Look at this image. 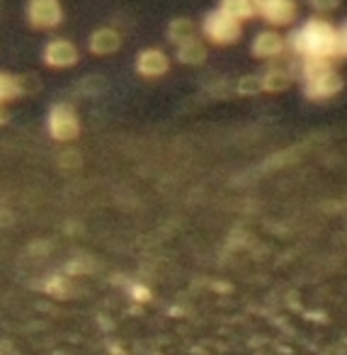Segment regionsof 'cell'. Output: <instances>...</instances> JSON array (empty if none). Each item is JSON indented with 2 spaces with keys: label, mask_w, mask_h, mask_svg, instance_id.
Returning a JSON list of instances; mask_svg holds the SVG:
<instances>
[{
  "label": "cell",
  "mask_w": 347,
  "mask_h": 355,
  "mask_svg": "<svg viewBox=\"0 0 347 355\" xmlns=\"http://www.w3.org/2000/svg\"><path fill=\"white\" fill-rule=\"evenodd\" d=\"M27 22L32 30H56L64 22L61 0H30L27 3Z\"/></svg>",
  "instance_id": "7a4b0ae2"
},
{
  "label": "cell",
  "mask_w": 347,
  "mask_h": 355,
  "mask_svg": "<svg viewBox=\"0 0 347 355\" xmlns=\"http://www.w3.org/2000/svg\"><path fill=\"white\" fill-rule=\"evenodd\" d=\"M17 88H20V95H37L42 90V78L37 73H20L15 76Z\"/></svg>",
  "instance_id": "9a60e30c"
},
{
  "label": "cell",
  "mask_w": 347,
  "mask_h": 355,
  "mask_svg": "<svg viewBox=\"0 0 347 355\" xmlns=\"http://www.w3.org/2000/svg\"><path fill=\"white\" fill-rule=\"evenodd\" d=\"M316 10H332V8L340 6V0H308Z\"/></svg>",
  "instance_id": "ac0fdd59"
},
{
  "label": "cell",
  "mask_w": 347,
  "mask_h": 355,
  "mask_svg": "<svg viewBox=\"0 0 347 355\" xmlns=\"http://www.w3.org/2000/svg\"><path fill=\"white\" fill-rule=\"evenodd\" d=\"M8 117H10V114H8V110L3 107V105H0V127H3V124L8 122Z\"/></svg>",
  "instance_id": "d6986e66"
},
{
  "label": "cell",
  "mask_w": 347,
  "mask_h": 355,
  "mask_svg": "<svg viewBox=\"0 0 347 355\" xmlns=\"http://www.w3.org/2000/svg\"><path fill=\"white\" fill-rule=\"evenodd\" d=\"M119 46H122V37L112 27H98L88 40V49L98 56L114 54V51H119Z\"/></svg>",
  "instance_id": "8992f818"
},
{
  "label": "cell",
  "mask_w": 347,
  "mask_h": 355,
  "mask_svg": "<svg viewBox=\"0 0 347 355\" xmlns=\"http://www.w3.org/2000/svg\"><path fill=\"white\" fill-rule=\"evenodd\" d=\"M282 51V37L277 32H260L253 42V54L255 56H277Z\"/></svg>",
  "instance_id": "30bf717a"
},
{
  "label": "cell",
  "mask_w": 347,
  "mask_h": 355,
  "mask_svg": "<svg viewBox=\"0 0 347 355\" xmlns=\"http://www.w3.org/2000/svg\"><path fill=\"white\" fill-rule=\"evenodd\" d=\"M289 83H292V76L284 69H272L263 76V90H269V93H279V90H287Z\"/></svg>",
  "instance_id": "7c38bea8"
},
{
  "label": "cell",
  "mask_w": 347,
  "mask_h": 355,
  "mask_svg": "<svg viewBox=\"0 0 347 355\" xmlns=\"http://www.w3.org/2000/svg\"><path fill=\"white\" fill-rule=\"evenodd\" d=\"M0 17H3V6H0Z\"/></svg>",
  "instance_id": "ffe728a7"
},
{
  "label": "cell",
  "mask_w": 347,
  "mask_h": 355,
  "mask_svg": "<svg viewBox=\"0 0 347 355\" xmlns=\"http://www.w3.org/2000/svg\"><path fill=\"white\" fill-rule=\"evenodd\" d=\"M209 93L214 95V98L229 100V98H233V95H235V83H231V80H216V83L209 88Z\"/></svg>",
  "instance_id": "e0dca14e"
},
{
  "label": "cell",
  "mask_w": 347,
  "mask_h": 355,
  "mask_svg": "<svg viewBox=\"0 0 347 355\" xmlns=\"http://www.w3.org/2000/svg\"><path fill=\"white\" fill-rule=\"evenodd\" d=\"M177 61L185 66H199L206 61V46L202 44L199 40H192V42H185V44L177 46Z\"/></svg>",
  "instance_id": "9c48e42d"
},
{
  "label": "cell",
  "mask_w": 347,
  "mask_h": 355,
  "mask_svg": "<svg viewBox=\"0 0 347 355\" xmlns=\"http://www.w3.org/2000/svg\"><path fill=\"white\" fill-rule=\"evenodd\" d=\"M15 98H20V88H17L15 76L0 71V105L8 103V100H15Z\"/></svg>",
  "instance_id": "5bb4252c"
},
{
  "label": "cell",
  "mask_w": 347,
  "mask_h": 355,
  "mask_svg": "<svg viewBox=\"0 0 347 355\" xmlns=\"http://www.w3.org/2000/svg\"><path fill=\"white\" fill-rule=\"evenodd\" d=\"M105 88H107V80L98 73L85 76V78L78 80V93L80 95H103Z\"/></svg>",
  "instance_id": "4fadbf2b"
},
{
  "label": "cell",
  "mask_w": 347,
  "mask_h": 355,
  "mask_svg": "<svg viewBox=\"0 0 347 355\" xmlns=\"http://www.w3.org/2000/svg\"><path fill=\"white\" fill-rule=\"evenodd\" d=\"M202 30H204V35L209 37L211 42H216V44H231V42H235L240 37V22H235L233 17L216 10L206 15Z\"/></svg>",
  "instance_id": "277c9868"
},
{
  "label": "cell",
  "mask_w": 347,
  "mask_h": 355,
  "mask_svg": "<svg viewBox=\"0 0 347 355\" xmlns=\"http://www.w3.org/2000/svg\"><path fill=\"white\" fill-rule=\"evenodd\" d=\"M80 54L78 46L73 42L64 40V37H54L44 44V51H42V61H44L49 69H73L78 64Z\"/></svg>",
  "instance_id": "3957f363"
},
{
  "label": "cell",
  "mask_w": 347,
  "mask_h": 355,
  "mask_svg": "<svg viewBox=\"0 0 347 355\" xmlns=\"http://www.w3.org/2000/svg\"><path fill=\"white\" fill-rule=\"evenodd\" d=\"M340 88H342L340 76H335L330 71V73H323V76L311 78V83H308V88H306V95L308 98H330V95H335Z\"/></svg>",
  "instance_id": "52a82bcc"
},
{
  "label": "cell",
  "mask_w": 347,
  "mask_h": 355,
  "mask_svg": "<svg viewBox=\"0 0 347 355\" xmlns=\"http://www.w3.org/2000/svg\"><path fill=\"white\" fill-rule=\"evenodd\" d=\"M170 61L161 49H143L136 56V73L146 76V78H158V76L168 73Z\"/></svg>",
  "instance_id": "5b68a950"
},
{
  "label": "cell",
  "mask_w": 347,
  "mask_h": 355,
  "mask_svg": "<svg viewBox=\"0 0 347 355\" xmlns=\"http://www.w3.org/2000/svg\"><path fill=\"white\" fill-rule=\"evenodd\" d=\"M46 129H49V134L56 141H73L80 134V119L69 103H56L49 110Z\"/></svg>",
  "instance_id": "6da1fadb"
},
{
  "label": "cell",
  "mask_w": 347,
  "mask_h": 355,
  "mask_svg": "<svg viewBox=\"0 0 347 355\" xmlns=\"http://www.w3.org/2000/svg\"><path fill=\"white\" fill-rule=\"evenodd\" d=\"M168 40L177 46L185 44V42L197 40V25L190 17H175V20H170V25H168Z\"/></svg>",
  "instance_id": "ba28073f"
},
{
  "label": "cell",
  "mask_w": 347,
  "mask_h": 355,
  "mask_svg": "<svg viewBox=\"0 0 347 355\" xmlns=\"http://www.w3.org/2000/svg\"><path fill=\"white\" fill-rule=\"evenodd\" d=\"M221 12L233 17L235 22H240L255 15V6L253 0H221Z\"/></svg>",
  "instance_id": "8fae6325"
},
{
  "label": "cell",
  "mask_w": 347,
  "mask_h": 355,
  "mask_svg": "<svg viewBox=\"0 0 347 355\" xmlns=\"http://www.w3.org/2000/svg\"><path fill=\"white\" fill-rule=\"evenodd\" d=\"M263 90V78L260 76H243L235 80V93L240 95H258Z\"/></svg>",
  "instance_id": "2e32d148"
}]
</instances>
